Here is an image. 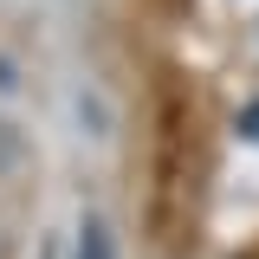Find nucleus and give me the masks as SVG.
<instances>
[{"label": "nucleus", "mask_w": 259, "mask_h": 259, "mask_svg": "<svg viewBox=\"0 0 259 259\" xmlns=\"http://www.w3.org/2000/svg\"><path fill=\"white\" fill-rule=\"evenodd\" d=\"M65 110H71V130H78L84 143H117V130H123V110H117V97L104 91L97 78H71V91H65Z\"/></svg>", "instance_id": "1"}, {"label": "nucleus", "mask_w": 259, "mask_h": 259, "mask_svg": "<svg viewBox=\"0 0 259 259\" xmlns=\"http://www.w3.org/2000/svg\"><path fill=\"white\" fill-rule=\"evenodd\" d=\"M65 259H123V246H117V227L104 221V214H78Z\"/></svg>", "instance_id": "2"}, {"label": "nucleus", "mask_w": 259, "mask_h": 259, "mask_svg": "<svg viewBox=\"0 0 259 259\" xmlns=\"http://www.w3.org/2000/svg\"><path fill=\"white\" fill-rule=\"evenodd\" d=\"M20 156H26V143L13 136V123H0V168H20Z\"/></svg>", "instance_id": "3"}, {"label": "nucleus", "mask_w": 259, "mask_h": 259, "mask_svg": "<svg viewBox=\"0 0 259 259\" xmlns=\"http://www.w3.org/2000/svg\"><path fill=\"white\" fill-rule=\"evenodd\" d=\"M0 97H20V65L0 52Z\"/></svg>", "instance_id": "4"}]
</instances>
